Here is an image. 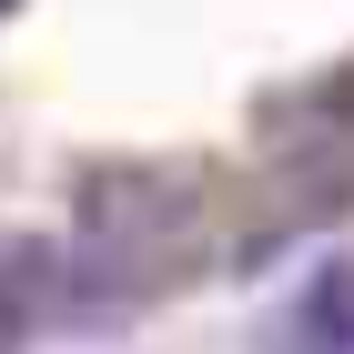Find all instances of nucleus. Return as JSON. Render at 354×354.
I'll return each instance as SVG.
<instances>
[{
  "mask_svg": "<svg viewBox=\"0 0 354 354\" xmlns=\"http://www.w3.org/2000/svg\"><path fill=\"white\" fill-rule=\"evenodd\" d=\"M314 344H354V263H324L304 283V314H294Z\"/></svg>",
  "mask_w": 354,
  "mask_h": 354,
  "instance_id": "2",
  "label": "nucleus"
},
{
  "mask_svg": "<svg viewBox=\"0 0 354 354\" xmlns=\"http://www.w3.org/2000/svg\"><path fill=\"white\" fill-rule=\"evenodd\" d=\"M61 304H71V263L30 233H0V344H30Z\"/></svg>",
  "mask_w": 354,
  "mask_h": 354,
  "instance_id": "1",
  "label": "nucleus"
}]
</instances>
